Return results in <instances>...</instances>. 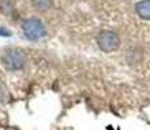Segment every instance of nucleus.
Returning a JSON list of instances; mask_svg holds the SVG:
<instances>
[{"label":"nucleus","mask_w":150,"mask_h":130,"mask_svg":"<svg viewBox=\"0 0 150 130\" xmlns=\"http://www.w3.org/2000/svg\"><path fill=\"white\" fill-rule=\"evenodd\" d=\"M97 43L99 48L105 52H114L119 48L120 46V39L116 33L114 31H100L97 37Z\"/></svg>","instance_id":"1"},{"label":"nucleus","mask_w":150,"mask_h":130,"mask_svg":"<svg viewBox=\"0 0 150 130\" xmlns=\"http://www.w3.org/2000/svg\"><path fill=\"white\" fill-rule=\"evenodd\" d=\"M22 30H24L26 38L30 40H38L42 37H45L46 34V29L43 24L41 22V20L37 18H29L22 24Z\"/></svg>","instance_id":"2"},{"label":"nucleus","mask_w":150,"mask_h":130,"mask_svg":"<svg viewBox=\"0 0 150 130\" xmlns=\"http://www.w3.org/2000/svg\"><path fill=\"white\" fill-rule=\"evenodd\" d=\"M3 63L11 70H17L25 65V55L18 50H11L3 56Z\"/></svg>","instance_id":"3"},{"label":"nucleus","mask_w":150,"mask_h":130,"mask_svg":"<svg viewBox=\"0 0 150 130\" xmlns=\"http://www.w3.org/2000/svg\"><path fill=\"white\" fill-rule=\"evenodd\" d=\"M136 12L142 20L150 21V0H141L136 4Z\"/></svg>","instance_id":"4"},{"label":"nucleus","mask_w":150,"mask_h":130,"mask_svg":"<svg viewBox=\"0 0 150 130\" xmlns=\"http://www.w3.org/2000/svg\"><path fill=\"white\" fill-rule=\"evenodd\" d=\"M34 8L41 12H46L52 7V0H31Z\"/></svg>","instance_id":"5"},{"label":"nucleus","mask_w":150,"mask_h":130,"mask_svg":"<svg viewBox=\"0 0 150 130\" xmlns=\"http://www.w3.org/2000/svg\"><path fill=\"white\" fill-rule=\"evenodd\" d=\"M14 8L13 0H1L0 1V11L4 14H11Z\"/></svg>","instance_id":"6"},{"label":"nucleus","mask_w":150,"mask_h":130,"mask_svg":"<svg viewBox=\"0 0 150 130\" xmlns=\"http://www.w3.org/2000/svg\"><path fill=\"white\" fill-rule=\"evenodd\" d=\"M0 35H11L9 30H5V29H0Z\"/></svg>","instance_id":"7"}]
</instances>
